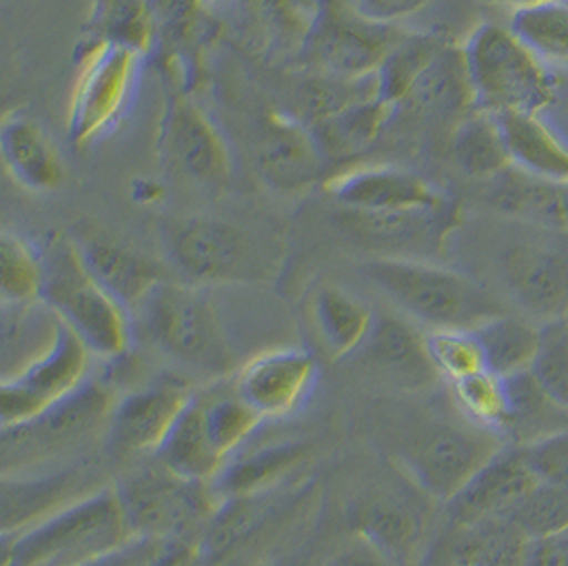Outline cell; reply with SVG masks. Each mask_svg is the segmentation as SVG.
<instances>
[{"instance_id":"1","label":"cell","mask_w":568,"mask_h":566,"mask_svg":"<svg viewBox=\"0 0 568 566\" xmlns=\"http://www.w3.org/2000/svg\"><path fill=\"white\" fill-rule=\"evenodd\" d=\"M134 320L160 356L192 375L222 380L239 366L220 313L190 283H158Z\"/></svg>"},{"instance_id":"2","label":"cell","mask_w":568,"mask_h":566,"mask_svg":"<svg viewBox=\"0 0 568 566\" xmlns=\"http://www.w3.org/2000/svg\"><path fill=\"white\" fill-rule=\"evenodd\" d=\"M2 566H88L139 539L115 488L99 489L64 512L2 537Z\"/></svg>"},{"instance_id":"3","label":"cell","mask_w":568,"mask_h":566,"mask_svg":"<svg viewBox=\"0 0 568 566\" xmlns=\"http://www.w3.org/2000/svg\"><path fill=\"white\" fill-rule=\"evenodd\" d=\"M364 271L398 310L430 331H473L507 313L481 283L426 260L375 257Z\"/></svg>"},{"instance_id":"4","label":"cell","mask_w":568,"mask_h":566,"mask_svg":"<svg viewBox=\"0 0 568 566\" xmlns=\"http://www.w3.org/2000/svg\"><path fill=\"white\" fill-rule=\"evenodd\" d=\"M43 260L41 301L90 347L94 356L122 358L132 345V315L92 277L73 236L50 234Z\"/></svg>"},{"instance_id":"5","label":"cell","mask_w":568,"mask_h":566,"mask_svg":"<svg viewBox=\"0 0 568 566\" xmlns=\"http://www.w3.org/2000/svg\"><path fill=\"white\" fill-rule=\"evenodd\" d=\"M505 447L503 437L463 413L414 420L398 443L396 461L426 498L452 503Z\"/></svg>"},{"instance_id":"6","label":"cell","mask_w":568,"mask_h":566,"mask_svg":"<svg viewBox=\"0 0 568 566\" xmlns=\"http://www.w3.org/2000/svg\"><path fill=\"white\" fill-rule=\"evenodd\" d=\"M466 73L475 109L488 113H539L554 101V78L545 62L526 48L511 28L481 24L465 48Z\"/></svg>"},{"instance_id":"7","label":"cell","mask_w":568,"mask_h":566,"mask_svg":"<svg viewBox=\"0 0 568 566\" xmlns=\"http://www.w3.org/2000/svg\"><path fill=\"white\" fill-rule=\"evenodd\" d=\"M113 488L139 539L185 540L190 533L205 530L220 505L213 484L187 479L155 458L130 471Z\"/></svg>"},{"instance_id":"8","label":"cell","mask_w":568,"mask_h":566,"mask_svg":"<svg viewBox=\"0 0 568 566\" xmlns=\"http://www.w3.org/2000/svg\"><path fill=\"white\" fill-rule=\"evenodd\" d=\"M164 247L181 280L190 285L264 282L273 254L252 232L217 218H185L164 232Z\"/></svg>"},{"instance_id":"9","label":"cell","mask_w":568,"mask_h":566,"mask_svg":"<svg viewBox=\"0 0 568 566\" xmlns=\"http://www.w3.org/2000/svg\"><path fill=\"white\" fill-rule=\"evenodd\" d=\"M115 410L113 394L94 382L53 405L37 420L2 428L4 475H27L32 466L55 463L81 452L103 433H109Z\"/></svg>"},{"instance_id":"10","label":"cell","mask_w":568,"mask_h":566,"mask_svg":"<svg viewBox=\"0 0 568 566\" xmlns=\"http://www.w3.org/2000/svg\"><path fill=\"white\" fill-rule=\"evenodd\" d=\"M400 37L394 24L362 16L347 0H322L303 52L315 71L366 78L382 69Z\"/></svg>"},{"instance_id":"11","label":"cell","mask_w":568,"mask_h":566,"mask_svg":"<svg viewBox=\"0 0 568 566\" xmlns=\"http://www.w3.org/2000/svg\"><path fill=\"white\" fill-rule=\"evenodd\" d=\"M141 53L92 43L79 62L69 101V134L85 145L113 129L126 113L141 69Z\"/></svg>"},{"instance_id":"12","label":"cell","mask_w":568,"mask_h":566,"mask_svg":"<svg viewBox=\"0 0 568 566\" xmlns=\"http://www.w3.org/2000/svg\"><path fill=\"white\" fill-rule=\"evenodd\" d=\"M92 352L67 324L52 352L24 375L2 382L0 420L2 428L22 426L52 410L88 384Z\"/></svg>"},{"instance_id":"13","label":"cell","mask_w":568,"mask_h":566,"mask_svg":"<svg viewBox=\"0 0 568 566\" xmlns=\"http://www.w3.org/2000/svg\"><path fill=\"white\" fill-rule=\"evenodd\" d=\"M160 154L173 175L203 188H222L231 178V155L220 130L185 97L166 107Z\"/></svg>"},{"instance_id":"14","label":"cell","mask_w":568,"mask_h":566,"mask_svg":"<svg viewBox=\"0 0 568 566\" xmlns=\"http://www.w3.org/2000/svg\"><path fill=\"white\" fill-rule=\"evenodd\" d=\"M456 224L458 213L449 203L394 213H361L347 209L343 215L345 231L362 245L384 254L379 257L407 260L437 256Z\"/></svg>"},{"instance_id":"15","label":"cell","mask_w":568,"mask_h":566,"mask_svg":"<svg viewBox=\"0 0 568 566\" xmlns=\"http://www.w3.org/2000/svg\"><path fill=\"white\" fill-rule=\"evenodd\" d=\"M103 489L90 466H67L41 475H4L0 486L2 537H16L81 498Z\"/></svg>"},{"instance_id":"16","label":"cell","mask_w":568,"mask_h":566,"mask_svg":"<svg viewBox=\"0 0 568 566\" xmlns=\"http://www.w3.org/2000/svg\"><path fill=\"white\" fill-rule=\"evenodd\" d=\"M317 382V361L305 350H271L247 362L236 377V392L262 415L280 420L298 412Z\"/></svg>"},{"instance_id":"17","label":"cell","mask_w":568,"mask_h":566,"mask_svg":"<svg viewBox=\"0 0 568 566\" xmlns=\"http://www.w3.org/2000/svg\"><path fill=\"white\" fill-rule=\"evenodd\" d=\"M358 354L373 375L398 390L426 392L440 382L439 371L430 358L428 335L412 320L377 315Z\"/></svg>"},{"instance_id":"18","label":"cell","mask_w":568,"mask_h":566,"mask_svg":"<svg viewBox=\"0 0 568 566\" xmlns=\"http://www.w3.org/2000/svg\"><path fill=\"white\" fill-rule=\"evenodd\" d=\"M503 269L511 294L532 317H568V245L519 243L505 254Z\"/></svg>"},{"instance_id":"19","label":"cell","mask_w":568,"mask_h":566,"mask_svg":"<svg viewBox=\"0 0 568 566\" xmlns=\"http://www.w3.org/2000/svg\"><path fill=\"white\" fill-rule=\"evenodd\" d=\"M541 479L528 463L524 445L503 447L452 503L454 526L509 517Z\"/></svg>"},{"instance_id":"20","label":"cell","mask_w":568,"mask_h":566,"mask_svg":"<svg viewBox=\"0 0 568 566\" xmlns=\"http://www.w3.org/2000/svg\"><path fill=\"white\" fill-rule=\"evenodd\" d=\"M192 394L175 384L136 390L115 403L109 438L124 456H155L187 407Z\"/></svg>"},{"instance_id":"21","label":"cell","mask_w":568,"mask_h":566,"mask_svg":"<svg viewBox=\"0 0 568 566\" xmlns=\"http://www.w3.org/2000/svg\"><path fill=\"white\" fill-rule=\"evenodd\" d=\"M338 205L361 213H394L445 205L447 201L412 171L398 166H358L326 181Z\"/></svg>"},{"instance_id":"22","label":"cell","mask_w":568,"mask_h":566,"mask_svg":"<svg viewBox=\"0 0 568 566\" xmlns=\"http://www.w3.org/2000/svg\"><path fill=\"white\" fill-rule=\"evenodd\" d=\"M310 124L296 115H271L258 143V166L262 178L275 190L298 192L320 180L326 166Z\"/></svg>"},{"instance_id":"23","label":"cell","mask_w":568,"mask_h":566,"mask_svg":"<svg viewBox=\"0 0 568 566\" xmlns=\"http://www.w3.org/2000/svg\"><path fill=\"white\" fill-rule=\"evenodd\" d=\"M73 241L92 277L130 315L141 307L158 283L166 280L164 271L152 257L139 254L101 232H83L73 236Z\"/></svg>"},{"instance_id":"24","label":"cell","mask_w":568,"mask_h":566,"mask_svg":"<svg viewBox=\"0 0 568 566\" xmlns=\"http://www.w3.org/2000/svg\"><path fill=\"white\" fill-rule=\"evenodd\" d=\"M64 322L43 301L2 303L0 375L11 382L43 361L62 335Z\"/></svg>"},{"instance_id":"25","label":"cell","mask_w":568,"mask_h":566,"mask_svg":"<svg viewBox=\"0 0 568 566\" xmlns=\"http://www.w3.org/2000/svg\"><path fill=\"white\" fill-rule=\"evenodd\" d=\"M0 150L11 178L30 192L53 190L64 178L52 139L22 111H13L2 120Z\"/></svg>"},{"instance_id":"26","label":"cell","mask_w":568,"mask_h":566,"mask_svg":"<svg viewBox=\"0 0 568 566\" xmlns=\"http://www.w3.org/2000/svg\"><path fill=\"white\" fill-rule=\"evenodd\" d=\"M433 118H465L473 109V90L466 73L463 50L443 46L428 67L417 75L398 104Z\"/></svg>"},{"instance_id":"27","label":"cell","mask_w":568,"mask_h":566,"mask_svg":"<svg viewBox=\"0 0 568 566\" xmlns=\"http://www.w3.org/2000/svg\"><path fill=\"white\" fill-rule=\"evenodd\" d=\"M514 166L542 180L568 183V148L537 113H496Z\"/></svg>"},{"instance_id":"28","label":"cell","mask_w":568,"mask_h":566,"mask_svg":"<svg viewBox=\"0 0 568 566\" xmlns=\"http://www.w3.org/2000/svg\"><path fill=\"white\" fill-rule=\"evenodd\" d=\"M491 203L542 229H568L567 183L542 180L511 166L494 178Z\"/></svg>"},{"instance_id":"29","label":"cell","mask_w":568,"mask_h":566,"mask_svg":"<svg viewBox=\"0 0 568 566\" xmlns=\"http://www.w3.org/2000/svg\"><path fill=\"white\" fill-rule=\"evenodd\" d=\"M311 315L320 341L333 358L356 354L377 317L362 299L336 285H322L313 294Z\"/></svg>"},{"instance_id":"30","label":"cell","mask_w":568,"mask_h":566,"mask_svg":"<svg viewBox=\"0 0 568 566\" xmlns=\"http://www.w3.org/2000/svg\"><path fill=\"white\" fill-rule=\"evenodd\" d=\"M307 458V445L303 443H277L266 445L258 452L236 456L213 479V489L222 498L252 496L275 492L290 477L294 468Z\"/></svg>"},{"instance_id":"31","label":"cell","mask_w":568,"mask_h":566,"mask_svg":"<svg viewBox=\"0 0 568 566\" xmlns=\"http://www.w3.org/2000/svg\"><path fill=\"white\" fill-rule=\"evenodd\" d=\"M154 458L187 479L207 484H213L229 464L211 443L199 396L192 394L187 407Z\"/></svg>"},{"instance_id":"32","label":"cell","mask_w":568,"mask_h":566,"mask_svg":"<svg viewBox=\"0 0 568 566\" xmlns=\"http://www.w3.org/2000/svg\"><path fill=\"white\" fill-rule=\"evenodd\" d=\"M394 113V104L384 99H371L310 124V129L326 160H347L371 148Z\"/></svg>"},{"instance_id":"33","label":"cell","mask_w":568,"mask_h":566,"mask_svg":"<svg viewBox=\"0 0 568 566\" xmlns=\"http://www.w3.org/2000/svg\"><path fill=\"white\" fill-rule=\"evenodd\" d=\"M452 154L466 175L494 180L514 166L494 113L473 109L452 134Z\"/></svg>"},{"instance_id":"34","label":"cell","mask_w":568,"mask_h":566,"mask_svg":"<svg viewBox=\"0 0 568 566\" xmlns=\"http://www.w3.org/2000/svg\"><path fill=\"white\" fill-rule=\"evenodd\" d=\"M486 354V366L494 375L511 377L530 371L537 356L541 326L509 311L473 329Z\"/></svg>"},{"instance_id":"35","label":"cell","mask_w":568,"mask_h":566,"mask_svg":"<svg viewBox=\"0 0 568 566\" xmlns=\"http://www.w3.org/2000/svg\"><path fill=\"white\" fill-rule=\"evenodd\" d=\"M356 533L405 565L424 537V517L414 505L394 498L377 501L362 507Z\"/></svg>"},{"instance_id":"36","label":"cell","mask_w":568,"mask_h":566,"mask_svg":"<svg viewBox=\"0 0 568 566\" xmlns=\"http://www.w3.org/2000/svg\"><path fill=\"white\" fill-rule=\"evenodd\" d=\"M371 99H382L377 73L366 78H343L315 71L310 78L303 79L296 90V118L305 124H315L352 104Z\"/></svg>"},{"instance_id":"37","label":"cell","mask_w":568,"mask_h":566,"mask_svg":"<svg viewBox=\"0 0 568 566\" xmlns=\"http://www.w3.org/2000/svg\"><path fill=\"white\" fill-rule=\"evenodd\" d=\"M88 28L94 43L120 46L141 55L154 50L148 0H92Z\"/></svg>"},{"instance_id":"38","label":"cell","mask_w":568,"mask_h":566,"mask_svg":"<svg viewBox=\"0 0 568 566\" xmlns=\"http://www.w3.org/2000/svg\"><path fill=\"white\" fill-rule=\"evenodd\" d=\"M209 437L220 456L231 463L234 454L256 435L264 422L256 410H252L236 392L203 394L199 396Z\"/></svg>"},{"instance_id":"39","label":"cell","mask_w":568,"mask_h":566,"mask_svg":"<svg viewBox=\"0 0 568 566\" xmlns=\"http://www.w3.org/2000/svg\"><path fill=\"white\" fill-rule=\"evenodd\" d=\"M456 410L470 422L505 437L511 424V390L507 377L490 371L452 384Z\"/></svg>"},{"instance_id":"40","label":"cell","mask_w":568,"mask_h":566,"mask_svg":"<svg viewBox=\"0 0 568 566\" xmlns=\"http://www.w3.org/2000/svg\"><path fill=\"white\" fill-rule=\"evenodd\" d=\"M511 30L542 62H568V2L551 0L517 9Z\"/></svg>"},{"instance_id":"41","label":"cell","mask_w":568,"mask_h":566,"mask_svg":"<svg viewBox=\"0 0 568 566\" xmlns=\"http://www.w3.org/2000/svg\"><path fill=\"white\" fill-rule=\"evenodd\" d=\"M443 46L445 41L433 34H403L377 71L379 97L398 111V104L405 99L412 83L443 50Z\"/></svg>"},{"instance_id":"42","label":"cell","mask_w":568,"mask_h":566,"mask_svg":"<svg viewBox=\"0 0 568 566\" xmlns=\"http://www.w3.org/2000/svg\"><path fill=\"white\" fill-rule=\"evenodd\" d=\"M0 294L2 303H32L43 294L41 252L22 236H0Z\"/></svg>"},{"instance_id":"43","label":"cell","mask_w":568,"mask_h":566,"mask_svg":"<svg viewBox=\"0 0 568 566\" xmlns=\"http://www.w3.org/2000/svg\"><path fill=\"white\" fill-rule=\"evenodd\" d=\"M530 373L547 398L568 413V317L542 322Z\"/></svg>"},{"instance_id":"44","label":"cell","mask_w":568,"mask_h":566,"mask_svg":"<svg viewBox=\"0 0 568 566\" xmlns=\"http://www.w3.org/2000/svg\"><path fill=\"white\" fill-rule=\"evenodd\" d=\"M507 519H511L530 540L547 539L567 533L568 489L539 482Z\"/></svg>"},{"instance_id":"45","label":"cell","mask_w":568,"mask_h":566,"mask_svg":"<svg viewBox=\"0 0 568 566\" xmlns=\"http://www.w3.org/2000/svg\"><path fill=\"white\" fill-rule=\"evenodd\" d=\"M428 350L440 380L449 382V386L488 371L486 354L475 331H430Z\"/></svg>"},{"instance_id":"46","label":"cell","mask_w":568,"mask_h":566,"mask_svg":"<svg viewBox=\"0 0 568 566\" xmlns=\"http://www.w3.org/2000/svg\"><path fill=\"white\" fill-rule=\"evenodd\" d=\"M203 7V0H148L154 50H162L169 55L187 50Z\"/></svg>"},{"instance_id":"47","label":"cell","mask_w":568,"mask_h":566,"mask_svg":"<svg viewBox=\"0 0 568 566\" xmlns=\"http://www.w3.org/2000/svg\"><path fill=\"white\" fill-rule=\"evenodd\" d=\"M524 449L541 482L568 489V426L526 443Z\"/></svg>"},{"instance_id":"48","label":"cell","mask_w":568,"mask_h":566,"mask_svg":"<svg viewBox=\"0 0 568 566\" xmlns=\"http://www.w3.org/2000/svg\"><path fill=\"white\" fill-rule=\"evenodd\" d=\"M322 566H403L388 556L382 547L364 539L356 533V537L347 540L335 556H331Z\"/></svg>"},{"instance_id":"49","label":"cell","mask_w":568,"mask_h":566,"mask_svg":"<svg viewBox=\"0 0 568 566\" xmlns=\"http://www.w3.org/2000/svg\"><path fill=\"white\" fill-rule=\"evenodd\" d=\"M171 545L173 543L166 540L136 539L129 547L88 566H154L171 549Z\"/></svg>"},{"instance_id":"50","label":"cell","mask_w":568,"mask_h":566,"mask_svg":"<svg viewBox=\"0 0 568 566\" xmlns=\"http://www.w3.org/2000/svg\"><path fill=\"white\" fill-rule=\"evenodd\" d=\"M356 11L362 16L384 22V24H394L403 18H409L417 11H422L430 0H347Z\"/></svg>"},{"instance_id":"51","label":"cell","mask_w":568,"mask_h":566,"mask_svg":"<svg viewBox=\"0 0 568 566\" xmlns=\"http://www.w3.org/2000/svg\"><path fill=\"white\" fill-rule=\"evenodd\" d=\"M526 566H568V530L556 537L532 540Z\"/></svg>"},{"instance_id":"52","label":"cell","mask_w":568,"mask_h":566,"mask_svg":"<svg viewBox=\"0 0 568 566\" xmlns=\"http://www.w3.org/2000/svg\"><path fill=\"white\" fill-rule=\"evenodd\" d=\"M481 2H494V4H511L517 9H526V7H537L542 2H551V0H481Z\"/></svg>"},{"instance_id":"53","label":"cell","mask_w":568,"mask_h":566,"mask_svg":"<svg viewBox=\"0 0 568 566\" xmlns=\"http://www.w3.org/2000/svg\"><path fill=\"white\" fill-rule=\"evenodd\" d=\"M203 2H205V4H207V2H215V0H203Z\"/></svg>"},{"instance_id":"54","label":"cell","mask_w":568,"mask_h":566,"mask_svg":"<svg viewBox=\"0 0 568 566\" xmlns=\"http://www.w3.org/2000/svg\"><path fill=\"white\" fill-rule=\"evenodd\" d=\"M567 188H568V183H567Z\"/></svg>"}]
</instances>
